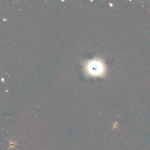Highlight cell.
<instances>
[{"instance_id": "cell-1", "label": "cell", "mask_w": 150, "mask_h": 150, "mask_svg": "<svg viewBox=\"0 0 150 150\" xmlns=\"http://www.w3.org/2000/svg\"><path fill=\"white\" fill-rule=\"evenodd\" d=\"M86 73L93 77H100L105 74L106 66L104 63L99 59L89 61L85 65Z\"/></svg>"}]
</instances>
